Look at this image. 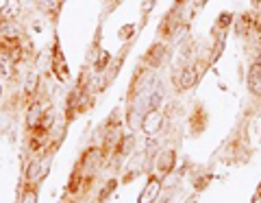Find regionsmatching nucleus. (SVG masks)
<instances>
[{"instance_id":"f257e3e1","label":"nucleus","mask_w":261,"mask_h":203,"mask_svg":"<svg viewBox=\"0 0 261 203\" xmlns=\"http://www.w3.org/2000/svg\"><path fill=\"white\" fill-rule=\"evenodd\" d=\"M142 127H144V131L148 133V136L161 131V127H163L161 111L159 109H148V111L144 114V118H142Z\"/></svg>"},{"instance_id":"f03ea898","label":"nucleus","mask_w":261,"mask_h":203,"mask_svg":"<svg viewBox=\"0 0 261 203\" xmlns=\"http://www.w3.org/2000/svg\"><path fill=\"white\" fill-rule=\"evenodd\" d=\"M161 192V182L157 179V177H150L148 182H146L144 190L140 194V199H137V203H154Z\"/></svg>"},{"instance_id":"0eeeda50","label":"nucleus","mask_w":261,"mask_h":203,"mask_svg":"<svg viewBox=\"0 0 261 203\" xmlns=\"http://www.w3.org/2000/svg\"><path fill=\"white\" fill-rule=\"evenodd\" d=\"M0 15H3L5 20H13L20 15V0H9L3 9H0Z\"/></svg>"},{"instance_id":"7ed1b4c3","label":"nucleus","mask_w":261,"mask_h":203,"mask_svg":"<svg viewBox=\"0 0 261 203\" xmlns=\"http://www.w3.org/2000/svg\"><path fill=\"white\" fill-rule=\"evenodd\" d=\"M198 79H200V72L196 68H185V70H181V75L174 77L176 85L181 87V90H190V87H194L196 83H198Z\"/></svg>"},{"instance_id":"39448f33","label":"nucleus","mask_w":261,"mask_h":203,"mask_svg":"<svg viewBox=\"0 0 261 203\" xmlns=\"http://www.w3.org/2000/svg\"><path fill=\"white\" fill-rule=\"evenodd\" d=\"M176 164V155H174V151H161L159 155H157V170L161 175H168V173H172V168Z\"/></svg>"},{"instance_id":"2eb2a0df","label":"nucleus","mask_w":261,"mask_h":203,"mask_svg":"<svg viewBox=\"0 0 261 203\" xmlns=\"http://www.w3.org/2000/svg\"><path fill=\"white\" fill-rule=\"evenodd\" d=\"M113 188H116V182H109L107 186H105V190H102V194H100V199H105V197H107V194H109Z\"/></svg>"},{"instance_id":"20e7f679","label":"nucleus","mask_w":261,"mask_h":203,"mask_svg":"<svg viewBox=\"0 0 261 203\" xmlns=\"http://www.w3.org/2000/svg\"><path fill=\"white\" fill-rule=\"evenodd\" d=\"M248 92L252 96H261V63L252 61L248 70Z\"/></svg>"},{"instance_id":"f3484780","label":"nucleus","mask_w":261,"mask_h":203,"mask_svg":"<svg viewBox=\"0 0 261 203\" xmlns=\"http://www.w3.org/2000/svg\"><path fill=\"white\" fill-rule=\"evenodd\" d=\"M257 63H261V53H257V59H255Z\"/></svg>"},{"instance_id":"dca6fc26","label":"nucleus","mask_w":261,"mask_h":203,"mask_svg":"<svg viewBox=\"0 0 261 203\" xmlns=\"http://www.w3.org/2000/svg\"><path fill=\"white\" fill-rule=\"evenodd\" d=\"M252 9H255V15L261 20V0H252Z\"/></svg>"},{"instance_id":"ddd939ff","label":"nucleus","mask_w":261,"mask_h":203,"mask_svg":"<svg viewBox=\"0 0 261 203\" xmlns=\"http://www.w3.org/2000/svg\"><path fill=\"white\" fill-rule=\"evenodd\" d=\"M107 61H109V55H107V53H102V55H100V61L96 63V70H102L105 66H107Z\"/></svg>"},{"instance_id":"9b49d317","label":"nucleus","mask_w":261,"mask_h":203,"mask_svg":"<svg viewBox=\"0 0 261 203\" xmlns=\"http://www.w3.org/2000/svg\"><path fill=\"white\" fill-rule=\"evenodd\" d=\"M22 203H37V192L33 190V188L24 190V194H22Z\"/></svg>"},{"instance_id":"4468645a","label":"nucleus","mask_w":261,"mask_h":203,"mask_svg":"<svg viewBox=\"0 0 261 203\" xmlns=\"http://www.w3.org/2000/svg\"><path fill=\"white\" fill-rule=\"evenodd\" d=\"M152 7H154V0H144V5H142V13H150V11H152Z\"/></svg>"},{"instance_id":"f8f14e48","label":"nucleus","mask_w":261,"mask_h":203,"mask_svg":"<svg viewBox=\"0 0 261 203\" xmlns=\"http://www.w3.org/2000/svg\"><path fill=\"white\" fill-rule=\"evenodd\" d=\"M35 85H37V75H35V72H31V75H29V81H27V90L33 92V90H35Z\"/></svg>"},{"instance_id":"6e6552de","label":"nucleus","mask_w":261,"mask_h":203,"mask_svg":"<svg viewBox=\"0 0 261 203\" xmlns=\"http://www.w3.org/2000/svg\"><path fill=\"white\" fill-rule=\"evenodd\" d=\"M161 101H163V92H161V90L152 92V94L148 96V109H157L159 105H161Z\"/></svg>"},{"instance_id":"423d86ee","label":"nucleus","mask_w":261,"mask_h":203,"mask_svg":"<svg viewBox=\"0 0 261 203\" xmlns=\"http://www.w3.org/2000/svg\"><path fill=\"white\" fill-rule=\"evenodd\" d=\"M163 57H166V46H163V44H154L148 51V55H146V61H148L152 68H159L163 63Z\"/></svg>"},{"instance_id":"1a4fd4ad","label":"nucleus","mask_w":261,"mask_h":203,"mask_svg":"<svg viewBox=\"0 0 261 203\" xmlns=\"http://www.w3.org/2000/svg\"><path fill=\"white\" fill-rule=\"evenodd\" d=\"M98 160H100V151H89L87 155H85V160H83V166L92 168V166H94V162L98 164Z\"/></svg>"},{"instance_id":"9d476101","label":"nucleus","mask_w":261,"mask_h":203,"mask_svg":"<svg viewBox=\"0 0 261 203\" xmlns=\"http://www.w3.org/2000/svg\"><path fill=\"white\" fill-rule=\"evenodd\" d=\"M39 170H42V164H39V162H33V164L27 168V179H37Z\"/></svg>"}]
</instances>
